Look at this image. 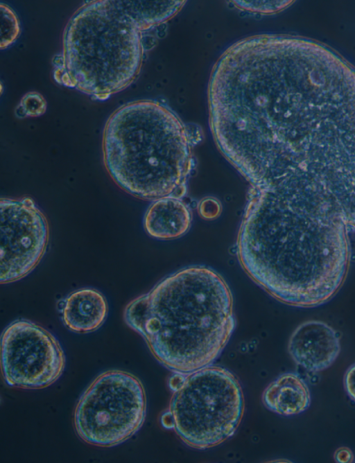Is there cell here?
I'll return each instance as SVG.
<instances>
[{"label": "cell", "instance_id": "cell-1", "mask_svg": "<svg viewBox=\"0 0 355 463\" xmlns=\"http://www.w3.org/2000/svg\"><path fill=\"white\" fill-rule=\"evenodd\" d=\"M241 174L247 204L325 211L355 202V80L324 79Z\"/></svg>", "mask_w": 355, "mask_h": 463}, {"label": "cell", "instance_id": "cell-2", "mask_svg": "<svg viewBox=\"0 0 355 463\" xmlns=\"http://www.w3.org/2000/svg\"><path fill=\"white\" fill-rule=\"evenodd\" d=\"M123 319L159 362L181 374L210 365L235 327L229 286L204 265L184 268L164 278L127 304Z\"/></svg>", "mask_w": 355, "mask_h": 463}, {"label": "cell", "instance_id": "cell-3", "mask_svg": "<svg viewBox=\"0 0 355 463\" xmlns=\"http://www.w3.org/2000/svg\"><path fill=\"white\" fill-rule=\"evenodd\" d=\"M178 1H93L66 26L63 49L53 60L55 80L105 100L128 86L139 71L141 32L167 20Z\"/></svg>", "mask_w": 355, "mask_h": 463}, {"label": "cell", "instance_id": "cell-4", "mask_svg": "<svg viewBox=\"0 0 355 463\" xmlns=\"http://www.w3.org/2000/svg\"><path fill=\"white\" fill-rule=\"evenodd\" d=\"M194 138L165 105L130 102L116 110L105 125L104 165L113 181L134 197L182 198L195 165Z\"/></svg>", "mask_w": 355, "mask_h": 463}, {"label": "cell", "instance_id": "cell-5", "mask_svg": "<svg viewBox=\"0 0 355 463\" xmlns=\"http://www.w3.org/2000/svg\"><path fill=\"white\" fill-rule=\"evenodd\" d=\"M173 391L169 408L162 417L189 446L204 450L232 437L242 419L244 399L236 376L209 365L169 379Z\"/></svg>", "mask_w": 355, "mask_h": 463}, {"label": "cell", "instance_id": "cell-6", "mask_svg": "<svg viewBox=\"0 0 355 463\" xmlns=\"http://www.w3.org/2000/svg\"><path fill=\"white\" fill-rule=\"evenodd\" d=\"M144 387L133 374L108 370L98 375L80 396L73 425L85 442L111 447L132 437L144 422Z\"/></svg>", "mask_w": 355, "mask_h": 463}, {"label": "cell", "instance_id": "cell-7", "mask_svg": "<svg viewBox=\"0 0 355 463\" xmlns=\"http://www.w3.org/2000/svg\"><path fill=\"white\" fill-rule=\"evenodd\" d=\"M1 363L5 382L22 389H41L55 383L65 367L58 340L30 320L17 319L3 330Z\"/></svg>", "mask_w": 355, "mask_h": 463}, {"label": "cell", "instance_id": "cell-8", "mask_svg": "<svg viewBox=\"0 0 355 463\" xmlns=\"http://www.w3.org/2000/svg\"><path fill=\"white\" fill-rule=\"evenodd\" d=\"M0 282L18 281L32 272L44 255L49 238L47 219L28 196L0 202Z\"/></svg>", "mask_w": 355, "mask_h": 463}, {"label": "cell", "instance_id": "cell-9", "mask_svg": "<svg viewBox=\"0 0 355 463\" xmlns=\"http://www.w3.org/2000/svg\"><path fill=\"white\" fill-rule=\"evenodd\" d=\"M288 352L297 365L311 372L329 367L340 351L338 333L327 324L309 320L299 325L288 341Z\"/></svg>", "mask_w": 355, "mask_h": 463}, {"label": "cell", "instance_id": "cell-10", "mask_svg": "<svg viewBox=\"0 0 355 463\" xmlns=\"http://www.w3.org/2000/svg\"><path fill=\"white\" fill-rule=\"evenodd\" d=\"M64 325L71 331L87 333L99 329L107 317L108 305L105 296L94 288H80L58 303Z\"/></svg>", "mask_w": 355, "mask_h": 463}, {"label": "cell", "instance_id": "cell-11", "mask_svg": "<svg viewBox=\"0 0 355 463\" xmlns=\"http://www.w3.org/2000/svg\"><path fill=\"white\" fill-rule=\"evenodd\" d=\"M190 208L180 198L164 197L153 201L144 216V228L151 237L170 240L179 238L190 229Z\"/></svg>", "mask_w": 355, "mask_h": 463}, {"label": "cell", "instance_id": "cell-12", "mask_svg": "<svg viewBox=\"0 0 355 463\" xmlns=\"http://www.w3.org/2000/svg\"><path fill=\"white\" fill-rule=\"evenodd\" d=\"M263 405L280 415L291 416L305 411L311 395L305 381L295 373H285L270 383L262 395Z\"/></svg>", "mask_w": 355, "mask_h": 463}, {"label": "cell", "instance_id": "cell-13", "mask_svg": "<svg viewBox=\"0 0 355 463\" xmlns=\"http://www.w3.org/2000/svg\"><path fill=\"white\" fill-rule=\"evenodd\" d=\"M19 34L18 18L12 9L1 3V48L3 49L12 44Z\"/></svg>", "mask_w": 355, "mask_h": 463}, {"label": "cell", "instance_id": "cell-14", "mask_svg": "<svg viewBox=\"0 0 355 463\" xmlns=\"http://www.w3.org/2000/svg\"><path fill=\"white\" fill-rule=\"evenodd\" d=\"M46 110V103L43 96L37 92L27 93L21 98L17 108V116L36 117L42 115Z\"/></svg>", "mask_w": 355, "mask_h": 463}, {"label": "cell", "instance_id": "cell-15", "mask_svg": "<svg viewBox=\"0 0 355 463\" xmlns=\"http://www.w3.org/2000/svg\"><path fill=\"white\" fill-rule=\"evenodd\" d=\"M239 8L248 10L270 12L284 8L291 1H234Z\"/></svg>", "mask_w": 355, "mask_h": 463}, {"label": "cell", "instance_id": "cell-16", "mask_svg": "<svg viewBox=\"0 0 355 463\" xmlns=\"http://www.w3.org/2000/svg\"><path fill=\"white\" fill-rule=\"evenodd\" d=\"M222 207L218 200L214 197H206L198 204L199 215L206 220H213L220 214Z\"/></svg>", "mask_w": 355, "mask_h": 463}, {"label": "cell", "instance_id": "cell-17", "mask_svg": "<svg viewBox=\"0 0 355 463\" xmlns=\"http://www.w3.org/2000/svg\"><path fill=\"white\" fill-rule=\"evenodd\" d=\"M343 383L347 395L355 402V363L346 371Z\"/></svg>", "mask_w": 355, "mask_h": 463}, {"label": "cell", "instance_id": "cell-18", "mask_svg": "<svg viewBox=\"0 0 355 463\" xmlns=\"http://www.w3.org/2000/svg\"><path fill=\"white\" fill-rule=\"evenodd\" d=\"M336 462L340 463H349L354 460V455L347 447H340L334 453Z\"/></svg>", "mask_w": 355, "mask_h": 463}]
</instances>
